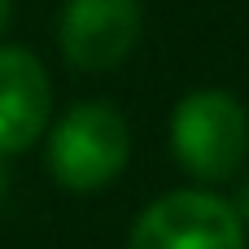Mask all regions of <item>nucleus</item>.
<instances>
[{"mask_svg": "<svg viewBox=\"0 0 249 249\" xmlns=\"http://www.w3.org/2000/svg\"><path fill=\"white\" fill-rule=\"evenodd\" d=\"M171 153L175 162L201 179L223 184L249 158V109L228 88H197L171 114Z\"/></svg>", "mask_w": 249, "mask_h": 249, "instance_id": "1", "label": "nucleus"}, {"mask_svg": "<svg viewBox=\"0 0 249 249\" xmlns=\"http://www.w3.org/2000/svg\"><path fill=\"white\" fill-rule=\"evenodd\" d=\"M131 158V131L127 118L105 101L74 105L53 131H48V171L70 193H96L109 179L123 175Z\"/></svg>", "mask_w": 249, "mask_h": 249, "instance_id": "2", "label": "nucleus"}, {"mask_svg": "<svg viewBox=\"0 0 249 249\" xmlns=\"http://www.w3.org/2000/svg\"><path fill=\"white\" fill-rule=\"evenodd\" d=\"M127 249H245V223L232 201L206 188H179L131 223Z\"/></svg>", "mask_w": 249, "mask_h": 249, "instance_id": "3", "label": "nucleus"}, {"mask_svg": "<svg viewBox=\"0 0 249 249\" xmlns=\"http://www.w3.org/2000/svg\"><path fill=\"white\" fill-rule=\"evenodd\" d=\"M144 31L140 0H66L57 22V44L66 66L101 74L131 57Z\"/></svg>", "mask_w": 249, "mask_h": 249, "instance_id": "4", "label": "nucleus"}, {"mask_svg": "<svg viewBox=\"0 0 249 249\" xmlns=\"http://www.w3.org/2000/svg\"><path fill=\"white\" fill-rule=\"evenodd\" d=\"M53 114V83L44 61L22 44H0V158L26 153Z\"/></svg>", "mask_w": 249, "mask_h": 249, "instance_id": "5", "label": "nucleus"}, {"mask_svg": "<svg viewBox=\"0 0 249 249\" xmlns=\"http://www.w3.org/2000/svg\"><path fill=\"white\" fill-rule=\"evenodd\" d=\"M232 210H236V219L249 228V179H241V188H236V197H232Z\"/></svg>", "mask_w": 249, "mask_h": 249, "instance_id": "6", "label": "nucleus"}, {"mask_svg": "<svg viewBox=\"0 0 249 249\" xmlns=\"http://www.w3.org/2000/svg\"><path fill=\"white\" fill-rule=\"evenodd\" d=\"M9 18H13V0H0V35H4V26H9Z\"/></svg>", "mask_w": 249, "mask_h": 249, "instance_id": "7", "label": "nucleus"}, {"mask_svg": "<svg viewBox=\"0 0 249 249\" xmlns=\"http://www.w3.org/2000/svg\"><path fill=\"white\" fill-rule=\"evenodd\" d=\"M4 188H9V175H4V158H0V197H4Z\"/></svg>", "mask_w": 249, "mask_h": 249, "instance_id": "8", "label": "nucleus"}]
</instances>
